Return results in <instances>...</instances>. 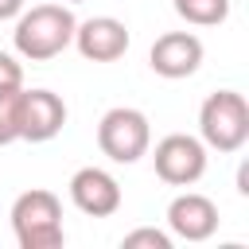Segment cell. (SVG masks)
Segmentation results:
<instances>
[{
  "label": "cell",
  "mask_w": 249,
  "mask_h": 249,
  "mask_svg": "<svg viewBox=\"0 0 249 249\" xmlns=\"http://www.w3.org/2000/svg\"><path fill=\"white\" fill-rule=\"evenodd\" d=\"M175 12L195 27H218L230 19V0H175Z\"/></svg>",
  "instance_id": "cell-11"
},
{
  "label": "cell",
  "mask_w": 249,
  "mask_h": 249,
  "mask_svg": "<svg viewBox=\"0 0 249 249\" xmlns=\"http://www.w3.org/2000/svg\"><path fill=\"white\" fill-rule=\"evenodd\" d=\"M23 86V66L16 54L0 51V89H19Z\"/></svg>",
  "instance_id": "cell-14"
},
{
  "label": "cell",
  "mask_w": 249,
  "mask_h": 249,
  "mask_svg": "<svg viewBox=\"0 0 249 249\" xmlns=\"http://www.w3.org/2000/svg\"><path fill=\"white\" fill-rule=\"evenodd\" d=\"M152 167L167 187H195L206 175V144L191 132H171L156 144Z\"/></svg>",
  "instance_id": "cell-5"
},
{
  "label": "cell",
  "mask_w": 249,
  "mask_h": 249,
  "mask_svg": "<svg viewBox=\"0 0 249 249\" xmlns=\"http://www.w3.org/2000/svg\"><path fill=\"white\" fill-rule=\"evenodd\" d=\"M74 27H78V19L66 4L23 8L16 16V31H12L16 54L27 58V62H51L74 43Z\"/></svg>",
  "instance_id": "cell-1"
},
{
  "label": "cell",
  "mask_w": 249,
  "mask_h": 249,
  "mask_svg": "<svg viewBox=\"0 0 249 249\" xmlns=\"http://www.w3.org/2000/svg\"><path fill=\"white\" fill-rule=\"evenodd\" d=\"M19 89H0V148L19 140Z\"/></svg>",
  "instance_id": "cell-12"
},
{
  "label": "cell",
  "mask_w": 249,
  "mask_h": 249,
  "mask_svg": "<svg viewBox=\"0 0 249 249\" xmlns=\"http://www.w3.org/2000/svg\"><path fill=\"white\" fill-rule=\"evenodd\" d=\"M12 233L19 249H58L66 241L62 202L47 187H31L12 202Z\"/></svg>",
  "instance_id": "cell-2"
},
{
  "label": "cell",
  "mask_w": 249,
  "mask_h": 249,
  "mask_svg": "<svg viewBox=\"0 0 249 249\" xmlns=\"http://www.w3.org/2000/svg\"><path fill=\"white\" fill-rule=\"evenodd\" d=\"M66 124V101L54 89H23L19 93V140L47 144Z\"/></svg>",
  "instance_id": "cell-6"
},
{
  "label": "cell",
  "mask_w": 249,
  "mask_h": 249,
  "mask_svg": "<svg viewBox=\"0 0 249 249\" xmlns=\"http://www.w3.org/2000/svg\"><path fill=\"white\" fill-rule=\"evenodd\" d=\"M66 4H82V0H66Z\"/></svg>",
  "instance_id": "cell-16"
},
{
  "label": "cell",
  "mask_w": 249,
  "mask_h": 249,
  "mask_svg": "<svg viewBox=\"0 0 249 249\" xmlns=\"http://www.w3.org/2000/svg\"><path fill=\"white\" fill-rule=\"evenodd\" d=\"M97 148L113 163H136L152 148V124L140 109L132 105H113L97 121Z\"/></svg>",
  "instance_id": "cell-4"
},
{
  "label": "cell",
  "mask_w": 249,
  "mask_h": 249,
  "mask_svg": "<svg viewBox=\"0 0 249 249\" xmlns=\"http://www.w3.org/2000/svg\"><path fill=\"white\" fill-rule=\"evenodd\" d=\"M202 54L206 51H202V39L195 31H163L148 51V66L160 78L179 82V78H191L202 66Z\"/></svg>",
  "instance_id": "cell-7"
},
{
  "label": "cell",
  "mask_w": 249,
  "mask_h": 249,
  "mask_svg": "<svg viewBox=\"0 0 249 249\" xmlns=\"http://www.w3.org/2000/svg\"><path fill=\"white\" fill-rule=\"evenodd\" d=\"M74 47L86 62H117L128 51V27L117 16H89L74 27Z\"/></svg>",
  "instance_id": "cell-8"
},
{
  "label": "cell",
  "mask_w": 249,
  "mask_h": 249,
  "mask_svg": "<svg viewBox=\"0 0 249 249\" xmlns=\"http://www.w3.org/2000/svg\"><path fill=\"white\" fill-rule=\"evenodd\" d=\"M198 140L222 156L241 152L249 140V101L237 89H218L198 109Z\"/></svg>",
  "instance_id": "cell-3"
},
{
  "label": "cell",
  "mask_w": 249,
  "mask_h": 249,
  "mask_svg": "<svg viewBox=\"0 0 249 249\" xmlns=\"http://www.w3.org/2000/svg\"><path fill=\"white\" fill-rule=\"evenodd\" d=\"M23 12V0H0V19H16Z\"/></svg>",
  "instance_id": "cell-15"
},
{
  "label": "cell",
  "mask_w": 249,
  "mask_h": 249,
  "mask_svg": "<svg viewBox=\"0 0 249 249\" xmlns=\"http://www.w3.org/2000/svg\"><path fill=\"white\" fill-rule=\"evenodd\" d=\"M121 183L105 167H78L70 175V202L89 218H109L121 210Z\"/></svg>",
  "instance_id": "cell-9"
},
{
  "label": "cell",
  "mask_w": 249,
  "mask_h": 249,
  "mask_svg": "<svg viewBox=\"0 0 249 249\" xmlns=\"http://www.w3.org/2000/svg\"><path fill=\"white\" fill-rule=\"evenodd\" d=\"M121 245H124V249H171V233H163V230H156V226H140V230L124 233Z\"/></svg>",
  "instance_id": "cell-13"
},
{
  "label": "cell",
  "mask_w": 249,
  "mask_h": 249,
  "mask_svg": "<svg viewBox=\"0 0 249 249\" xmlns=\"http://www.w3.org/2000/svg\"><path fill=\"white\" fill-rule=\"evenodd\" d=\"M167 230L179 241H206V237H214V230H218V206H214V198H206L198 191L175 195L167 202Z\"/></svg>",
  "instance_id": "cell-10"
}]
</instances>
